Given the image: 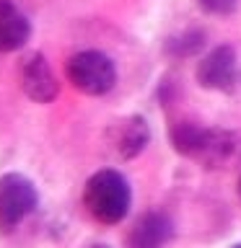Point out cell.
<instances>
[{"label":"cell","instance_id":"6da1fadb","mask_svg":"<svg viewBox=\"0 0 241 248\" xmlns=\"http://www.w3.org/2000/svg\"><path fill=\"white\" fill-rule=\"evenodd\" d=\"M83 204L88 209V215L101 225L122 222L132 204V191H130L127 178L120 170H112V168L96 170L86 181Z\"/></svg>","mask_w":241,"mask_h":248},{"label":"cell","instance_id":"7a4b0ae2","mask_svg":"<svg viewBox=\"0 0 241 248\" xmlns=\"http://www.w3.org/2000/svg\"><path fill=\"white\" fill-rule=\"evenodd\" d=\"M68 80L73 83L86 96H104L117 83V67L114 62L99 49H83L75 52L65 65Z\"/></svg>","mask_w":241,"mask_h":248},{"label":"cell","instance_id":"3957f363","mask_svg":"<svg viewBox=\"0 0 241 248\" xmlns=\"http://www.w3.org/2000/svg\"><path fill=\"white\" fill-rule=\"evenodd\" d=\"M36 189L23 173L0 176V232H13L36 209Z\"/></svg>","mask_w":241,"mask_h":248},{"label":"cell","instance_id":"277c9868","mask_svg":"<svg viewBox=\"0 0 241 248\" xmlns=\"http://www.w3.org/2000/svg\"><path fill=\"white\" fill-rule=\"evenodd\" d=\"M197 160L202 168L218 170V168H231L233 163L241 160V137L228 129H207L202 127L200 142L189 155Z\"/></svg>","mask_w":241,"mask_h":248},{"label":"cell","instance_id":"5b68a950","mask_svg":"<svg viewBox=\"0 0 241 248\" xmlns=\"http://www.w3.org/2000/svg\"><path fill=\"white\" fill-rule=\"evenodd\" d=\"M104 140L112 155H117L120 160H132L151 142V127H148V122L143 116L132 114V116H124V119H117L114 124H109Z\"/></svg>","mask_w":241,"mask_h":248},{"label":"cell","instance_id":"8992f818","mask_svg":"<svg viewBox=\"0 0 241 248\" xmlns=\"http://www.w3.org/2000/svg\"><path fill=\"white\" fill-rule=\"evenodd\" d=\"M18 78H21L23 93L31 101H36V104H50V101L57 98L60 83H57V78H54L50 62H47V57L42 52H31L21 60Z\"/></svg>","mask_w":241,"mask_h":248},{"label":"cell","instance_id":"52a82bcc","mask_svg":"<svg viewBox=\"0 0 241 248\" xmlns=\"http://www.w3.org/2000/svg\"><path fill=\"white\" fill-rule=\"evenodd\" d=\"M239 80V60L233 46L223 44L207 52L197 65V83L207 91H231Z\"/></svg>","mask_w":241,"mask_h":248},{"label":"cell","instance_id":"ba28073f","mask_svg":"<svg viewBox=\"0 0 241 248\" xmlns=\"http://www.w3.org/2000/svg\"><path fill=\"white\" fill-rule=\"evenodd\" d=\"M31 23L13 0H0V52H16L29 42Z\"/></svg>","mask_w":241,"mask_h":248},{"label":"cell","instance_id":"9c48e42d","mask_svg":"<svg viewBox=\"0 0 241 248\" xmlns=\"http://www.w3.org/2000/svg\"><path fill=\"white\" fill-rule=\"evenodd\" d=\"M171 220L163 212H145L127 235V248H163L171 238Z\"/></svg>","mask_w":241,"mask_h":248},{"label":"cell","instance_id":"30bf717a","mask_svg":"<svg viewBox=\"0 0 241 248\" xmlns=\"http://www.w3.org/2000/svg\"><path fill=\"white\" fill-rule=\"evenodd\" d=\"M200 135H202V127L194 124V122H176V124H171V129H169V137H171L174 150L187 155V158H189L192 150L197 147Z\"/></svg>","mask_w":241,"mask_h":248},{"label":"cell","instance_id":"8fae6325","mask_svg":"<svg viewBox=\"0 0 241 248\" xmlns=\"http://www.w3.org/2000/svg\"><path fill=\"white\" fill-rule=\"evenodd\" d=\"M202 31H184V34H179L176 39H171L169 42V54H174V57H192V54H197L202 49Z\"/></svg>","mask_w":241,"mask_h":248},{"label":"cell","instance_id":"7c38bea8","mask_svg":"<svg viewBox=\"0 0 241 248\" xmlns=\"http://www.w3.org/2000/svg\"><path fill=\"white\" fill-rule=\"evenodd\" d=\"M197 5L210 16H228L236 11L239 0H197Z\"/></svg>","mask_w":241,"mask_h":248},{"label":"cell","instance_id":"4fadbf2b","mask_svg":"<svg viewBox=\"0 0 241 248\" xmlns=\"http://www.w3.org/2000/svg\"><path fill=\"white\" fill-rule=\"evenodd\" d=\"M91 248H109V246H104V243H96V246H91Z\"/></svg>","mask_w":241,"mask_h":248},{"label":"cell","instance_id":"5bb4252c","mask_svg":"<svg viewBox=\"0 0 241 248\" xmlns=\"http://www.w3.org/2000/svg\"><path fill=\"white\" fill-rule=\"evenodd\" d=\"M239 197H241V178H239Z\"/></svg>","mask_w":241,"mask_h":248},{"label":"cell","instance_id":"9a60e30c","mask_svg":"<svg viewBox=\"0 0 241 248\" xmlns=\"http://www.w3.org/2000/svg\"><path fill=\"white\" fill-rule=\"evenodd\" d=\"M233 248H241V243H239V246H233Z\"/></svg>","mask_w":241,"mask_h":248}]
</instances>
